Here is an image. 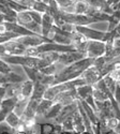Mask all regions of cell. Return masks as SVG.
Segmentation results:
<instances>
[{"label":"cell","instance_id":"7402d4cb","mask_svg":"<svg viewBox=\"0 0 120 134\" xmlns=\"http://www.w3.org/2000/svg\"><path fill=\"white\" fill-rule=\"evenodd\" d=\"M103 81L107 87V89L111 91V93L114 96V92H115V89H116V86H117V83L112 79V77L110 75H105L103 77Z\"/></svg>","mask_w":120,"mask_h":134},{"label":"cell","instance_id":"4dcf8cb0","mask_svg":"<svg viewBox=\"0 0 120 134\" xmlns=\"http://www.w3.org/2000/svg\"><path fill=\"white\" fill-rule=\"evenodd\" d=\"M5 21V18H4V16L2 15V14H0V24H3Z\"/></svg>","mask_w":120,"mask_h":134},{"label":"cell","instance_id":"836d02e7","mask_svg":"<svg viewBox=\"0 0 120 134\" xmlns=\"http://www.w3.org/2000/svg\"><path fill=\"white\" fill-rule=\"evenodd\" d=\"M0 134H13V133H11V132H2V133H0Z\"/></svg>","mask_w":120,"mask_h":134},{"label":"cell","instance_id":"6da1fadb","mask_svg":"<svg viewBox=\"0 0 120 134\" xmlns=\"http://www.w3.org/2000/svg\"><path fill=\"white\" fill-rule=\"evenodd\" d=\"M93 59L83 58L70 65H65L55 75V84H60L64 82H69L74 79H77L81 74L90 65H92ZM54 84V85H55Z\"/></svg>","mask_w":120,"mask_h":134},{"label":"cell","instance_id":"1f68e13d","mask_svg":"<svg viewBox=\"0 0 120 134\" xmlns=\"http://www.w3.org/2000/svg\"><path fill=\"white\" fill-rule=\"evenodd\" d=\"M106 134H117L114 130H112V131H110V132H108V133H106Z\"/></svg>","mask_w":120,"mask_h":134},{"label":"cell","instance_id":"ffe728a7","mask_svg":"<svg viewBox=\"0 0 120 134\" xmlns=\"http://www.w3.org/2000/svg\"><path fill=\"white\" fill-rule=\"evenodd\" d=\"M4 121L7 122V124L13 129V131H14V129L20 124V117H18L14 111H11V113H9L8 115H7V117H5V119H4Z\"/></svg>","mask_w":120,"mask_h":134},{"label":"cell","instance_id":"e0dca14e","mask_svg":"<svg viewBox=\"0 0 120 134\" xmlns=\"http://www.w3.org/2000/svg\"><path fill=\"white\" fill-rule=\"evenodd\" d=\"M31 21H33V20H32L29 10H24V11H20V12L16 13V24L25 27L26 25L31 23Z\"/></svg>","mask_w":120,"mask_h":134},{"label":"cell","instance_id":"5bb4252c","mask_svg":"<svg viewBox=\"0 0 120 134\" xmlns=\"http://www.w3.org/2000/svg\"><path fill=\"white\" fill-rule=\"evenodd\" d=\"M54 104L53 101H50V100H46V99H42L41 101L39 102V105H38V108H37V120L39 118H42L44 117V115L46 114V111L50 108V106Z\"/></svg>","mask_w":120,"mask_h":134},{"label":"cell","instance_id":"d6986e66","mask_svg":"<svg viewBox=\"0 0 120 134\" xmlns=\"http://www.w3.org/2000/svg\"><path fill=\"white\" fill-rule=\"evenodd\" d=\"M46 86L43 85L41 83L36 82L35 86H33V92H32V96L30 99H36V100H42L43 96H44V92L46 90Z\"/></svg>","mask_w":120,"mask_h":134},{"label":"cell","instance_id":"52a82bcc","mask_svg":"<svg viewBox=\"0 0 120 134\" xmlns=\"http://www.w3.org/2000/svg\"><path fill=\"white\" fill-rule=\"evenodd\" d=\"M77 110H78V100H77V101H75V102H73V103H71V104H69V105L62 106L59 116L55 120H54L53 122L60 125L64 119H67L69 117H72Z\"/></svg>","mask_w":120,"mask_h":134},{"label":"cell","instance_id":"5b68a950","mask_svg":"<svg viewBox=\"0 0 120 134\" xmlns=\"http://www.w3.org/2000/svg\"><path fill=\"white\" fill-rule=\"evenodd\" d=\"M81 77L85 81L86 85H89V86H94L100 80L103 79L100 71L98 70L94 65H90L89 68H87L81 74Z\"/></svg>","mask_w":120,"mask_h":134},{"label":"cell","instance_id":"83f0119b","mask_svg":"<svg viewBox=\"0 0 120 134\" xmlns=\"http://www.w3.org/2000/svg\"><path fill=\"white\" fill-rule=\"evenodd\" d=\"M2 132H11V133H14L13 129L11 128L5 121H1L0 122V133Z\"/></svg>","mask_w":120,"mask_h":134},{"label":"cell","instance_id":"277c9868","mask_svg":"<svg viewBox=\"0 0 120 134\" xmlns=\"http://www.w3.org/2000/svg\"><path fill=\"white\" fill-rule=\"evenodd\" d=\"M14 40L18 43H20L26 48L28 47H37L42 45L43 43H49L50 41L46 38L38 36V35H28V36H19L17 38H14Z\"/></svg>","mask_w":120,"mask_h":134},{"label":"cell","instance_id":"ba28073f","mask_svg":"<svg viewBox=\"0 0 120 134\" xmlns=\"http://www.w3.org/2000/svg\"><path fill=\"white\" fill-rule=\"evenodd\" d=\"M77 94H76L75 89H72V90H68V91H63L61 93H59L55 99H54L53 102L55 103H59L62 106L69 105L75 101H77Z\"/></svg>","mask_w":120,"mask_h":134},{"label":"cell","instance_id":"2e32d148","mask_svg":"<svg viewBox=\"0 0 120 134\" xmlns=\"http://www.w3.org/2000/svg\"><path fill=\"white\" fill-rule=\"evenodd\" d=\"M72 122H73V131L77 132V133H82V132L86 131L84 120H83L82 115L79 114L78 110L72 116Z\"/></svg>","mask_w":120,"mask_h":134},{"label":"cell","instance_id":"f1b7e54d","mask_svg":"<svg viewBox=\"0 0 120 134\" xmlns=\"http://www.w3.org/2000/svg\"><path fill=\"white\" fill-rule=\"evenodd\" d=\"M5 97V85H0V103Z\"/></svg>","mask_w":120,"mask_h":134},{"label":"cell","instance_id":"8992f818","mask_svg":"<svg viewBox=\"0 0 120 134\" xmlns=\"http://www.w3.org/2000/svg\"><path fill=\"white\" fill-rule=\"evenodd\" d=\"M85 57V54L81 53L78 51H74V52H68V53H61L59 55V60L58 63L62 64L63 66L65 65H70L76 61H78Z\"/></svg>","mask_w":120,"mask_h":134},{"label":"cell","instance_id":"603a6c76","mask_svg":"<svg viewBox=\"0 0 120 134\" xmlns=\"http://www.w3.org/2000/svg\"><path fill=\"white\" fill-rule=\"evenodd\" d=\"M103 121H104L105 126H106L108 129H110V130H114V129L117 127V125L119 124L120 119H118L117 117H110V118L103 119Z\"/></svg>","mask_w":120,"mask_h":134},{"label":"cell","instance_id":"8fae6325","mask_svg":"<svg viewBox=\"0 0 120 134\" xmlns=\"http://www.w3.org/2000/svg\"><path fill=\"white\" fill-rule=\"evenodd\" d=\"M78 102H79V104H81V106H82V108L84 109V111H85V114L87 115V117H88V119L90 120V122L92 124V126H98L99 125V122H100V119H99V117H98V114H96V111L90 106V105H88L86 102H84V101H81V100H78Z\"/></svg>","mask_w":120,"mask_h":134},{"label":"cell","instance_id":"44dd1931","mask_svg":"<svg viewBox=\"0 0 120 134\" xmlns=\"http://www.w3.org/2000/svg\"><path fill=\"white\" fill-rule=\"evenodd\" d=\"M28 101H29V99L23 100V101H17V102H16V105H15L13 111H14V113H15L18 117H20L21 115H23L24 111H25V108H26V106H27Z\"/></svg>","mask_w":120,"mask_h":134},{"label":"cell","instance_id":"7a4b0ae2","mask_svg":"<svg viewBox=\"0 0 120 134\" xmlns=\"http://www.w3.org/2000/svg\"><path fill=\"white\" fill-rule=\"evenodd\" d=\"M75 31L79 32L87 40L89 41H101L106 42L112 38V33L108 31L95 30L90 26H75Z\"/></svg>","mask_w":120,"mask_h":134},{"label":"cell","instance_id":"484cf974","mask_svg":"<svg viewBox=\"0 0 120 134\" xmlns=\"http://www.w3.org/2000/svg\"><path fill=\"white\" fill-rule=\"evenodd\" d=\"M29 12H30V15H31V17H32V20L36 21L37 24H40V25H41L43 14H41V13H39V12H36V11H33V10H29Z\"/></svg>","mask_w":120,"mask_h":134},{"label":"cell","instance_id":"9c48e42d","mask_svg":"<svg viewBox=\"0 0 120 134\" xmlns=\"http://www.w3.org/2000/svg\"><path fill=\"white\" fill-rule=\"evenodd\" d=\"M2 45L5 49V55H14V56L24 55V52L26 49L25 46H23L20 43L16 42L14 39L2 43Z\"/></svg>","mask_w":120,"mask_h":134},{"label":"cell","instance_id":"e575fe53","mask_svg":"<svg viewBox=\"0 0 120 134\" xmlns=\"http://www.w3.org/2000/svg\"><path fill=\"white\" fill-rule=\"evenodd\" d=\"M74 1H75V0H74Z\"/></svg>","mask_w":120,"mask_h":134},{"label":"cell","instance_id":"ac0fdd59","mask_svg":"<svg viewBox=\"0 0 120 134\" xmlns=\"http://www.w3.org/2000/svg\"><path fill=\"white\" fill-rule=\"evenodd\" d=\"M17 100L16 98H8V99H3L2 102L0 103V110H2L3 113H5L7 115L11 111H13L15 105H16Z\"/></svg>","mask_w":120,"mask_h":134},{"label":"cell","instance_id":"4fadbf2b","mask_svg":"<svg viewBox=\"0 0 120 134\" xmlns=\"http://www.w3.org/2000/svg\"><path fill=\"white\" fill-rule=\"evenodd\" d=\"M61 108H62V105L61 104L54 102V104L50 106V108L46 111V114L44 115V117H43V120L53 122L54 120H55L59 116L60 111H61Z\"/></svg>","mask_w":120,"mask_h":134},{"label":"cell","instance_id":"d4e9b609","mask_svg":"<svg viewBox=\"0 0 120 134\" xmlns=\"http://www.w3.org/2000/svg\"><path fill=\"white\" fill-rule=\"evenodd\" d=\"M12 70H13L12 65L7 63L4 60H2L1 58H0V74H3V75L9 74Z\"/></svg>","mask_w":120,"mask_h":134},{"label":"cell","instance_id":"cb8c5ba5","mask_svg":"<svg viewBox=\"0 0 120 134\" xmlns=\"http://www.w3.org/2000/svg\"><path fill=\"white\" fill-rule=\"evenodd\" d=\"M54 1H55L57 8H58L59 10H61V11L70 8V7L73 4V2H74L73 0H54Z\"/></svg>","mask_w":120,"mask_h":134},{"label":"cell","instance_id":"f546056e","mask_svg":"<svg viewBox=\"0 0 120 134\" xmlns=\"http://www.w3.org/2000/svg\"><path fill=\"white\" fill-rule=\"evenodd\" d=\"M114 131H115L117 134H120V121H119V124L117 125V127L114 129Z\"/></svg>","mask_w":120,"mask_h":134},{"label":"cell","instance_id":"4316f807","mask_svg":"<svg viewBox=\"0 0 120 134\" xmlns=\"http://www.w3.org/2000/svg\"><path fill=\"white\" fill-rule=\"evenodd\" d=\"M107 75H110L117 84H120V70H112Z\"/></svg>","mask_w":120,"mask_h":134},{"label":"cell","instance_id":"30bf717a","mask_svg":"<svg viewBox=\"0 0 120 134\" xmlns=\"http://www.w3.org/2000/svg\"><path fill=\"white\" fill-rule=\"evenodd\" d=\"M55 26L54 24V18L48 14V13H44L42 16V21H41V28H42V37H44L47 39L48 33L50 32L52 28ZM48 40V39H47Z\"/></svg>","mask_w":120,"mask_h":134},{"label":"cell","instance_id":"7c38bea8","mask_svg":"<svg viewBox=\"0 0 120 134\" xmlns=\"http://www.w3.org/2000/svg\"><path fill=\"white\" fill-rule=\"evenodd\" d=\"M73 14L77 15H87L90 10V5L86 0H75L72 5Z\"/></svg>","mask_w":120,"mask_h":134},{"label":"cell","instance_id":"d6a6232c","mask_svg":"<svg viewBox=\"0 0 120 134\" xmlns=\"http://www.w3.org/2000/svg\"><path fill=\"white\" fill-rule=\"evenodd\" d=\"M13 134H27V132H16V133H13Z\"/></svg>","mask_w":120,"mask_h":134},{"label":"cell","instance_id":"3957f363","mask_svg":"<svg viewBox=\"0 0 120 134\" xmlns=\"http://www.w3.org/2000/svg\"><path fill=\"white\" fill-rule=\"evenodd\" d=\"M105 49H106V44L105 42L101 41H87L84 54L86 58L90 59H96L99 57L105 55Z\"/></svg>","mask_w":120,"mask_h":134},{"label":"cell","instance_id":"9a60e30c","mask_svg":"<svg viewBox=\"0 0 120 134\" xmlns=\"http://www.w3.org/2000/svg\"><path fill=\"white\" fill-rule=\"evenodd\" d=\"M59 55L60 54L59 53H56V52H47V53L39 54L37 57L41 58L47 65H49V64H54V63H57L58 62Z\"/></svg>","mask_w":120,"mask_h":134}]
</instances>
